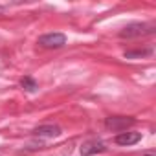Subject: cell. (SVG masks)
I'll list each match as a JSON object with an SVG mask.
<instances>
[{"instance_id": "cell-1", "label": "cell", "mask_w": 156, "mask_h": 156, "mask_svg": "<svg viewBox=\"0 0 156 156\" xmlns=\"http://www.w3.org/2000/svg\"><path fill=\"white\" fill-rule=\"evenodd\" d=\"M39 44L42 48H61L66 44V37L62 33H48L39 39Z\"/></svg>"}, {"instance_id": "cell-2", "label": "cell", "mask_w": 156, "mask_h": 156, "mask_svg": "<svg viewBox=\"0 0 156 156\" xmlns=\"http://www.w3.org/2000/svg\"><path fill=\"white\" fill-rule=\"evenodd\" d=\"M149 28H151V26H147V24H130V26L123 28V31H121L119 35H121V37H127V39H132V37H140V35L151 33Z\"/></svg>"}, {"instance_id": "cell-3", "label": "cell", "mask_w": 156, "mask_h": 156, "mask_svg": "<svg viewBox=\"0 0 156 156\" xmlns=\"http://www.w3.org/2000/svg\"><path fill=\"white\" fill-rule=\"evenodd\" d=\"M140 140H141V134H140V132H119L114 141H116L118 145H134V143H138Z\"/></svg>"}, {"instance_id": "cell-4", "label": "cell", "mask_w": 156, "mask_h": 156, "mask_svg": "<svg viewBox=\"0 0 156 156\" xmlns=\"http://www.w3.org/2000/svg\"><path fill=\"white\" fill-rule=\"evenodd\" d=\"M134 119H127V118H108L107 119V127L112 130H123L127 129V125H132Z\"/></svg>"}, {"instance_id": "cell-5", "label": "cell", "mask_w": 156, "mask_h": 156, "mask_svg": "<svg viewBox=\"0 0 156 156\" xmlns=\"http://www.w3.org/2000/svg\"><path fill=\"white\" fill-rule=\"evenodd\" d=\"M105 151V145L101 141H87L83 147H81V156H90V154H96V152H103Z\"/></svg>"}, {"instance_id": "cell-6", "label": "cell", "mask_w": 156, "mask_h": 156, "mask_svg": "<svg viewBox=\"0 0 156 156\" xmlns=\"http://www.w3.org/2000/svg\"><path fill=\"white\" fill-rule=\"evenodd\" d=\"M35 134L37 136H50V138H53V136H59L61 130H59V127H39L35 130Z\"/></svg>"}, {"instance_id": "cell-7", "label": "cell", "mask_w": 156, "mask_h": 156, "mask_svg": "<svg viewBox=\"0 0 156 156\" xmlns=\"http://www.w3.org/2000/svg\"><path fill=\"white\" fill-rule=\"evenodd\" d=\"M20 85H22L28 92H35V90H37V83H35V79H31V77H24V79L20 81Z\"/></svg>"}, {"instance_id": "cell-8", "label": "cell", "mask_w": 156, "mask_h": 156, "mask_svg": "<svg viewBox=\"0 0 156 156\" xmlns=\"http://www.w3.org/2000/svg\"><path fill=\"white\" fill-rule=\"evenodd\" d=\"M147 156H151V154H147Z\"/></svg>"}]
</instances>
